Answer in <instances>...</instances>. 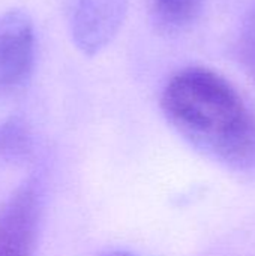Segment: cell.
Returning a JSON list of instances; mask_svg holds the SVG:
<instances>
[{
    "label": "cell",
    "mask_w": 255,
    "mask_h": 256,
    "mask_svg": "<svg viewBox=\"0 0 255 256\" xmlns=\"http://www.w3.org/2000/svg\"><path fill=\"white\" fill-rule=\"evenodd\" d=\"M161 106L170 124L197 150L234 171L255 168V114L237 88L203 66L176 72Z\"/></svg>",
    "instance_id": "cell-1"
},
{
    "label": "cell",
    "mask_w": 255,
    "mask_h": 256,
    "mask_svg": "<svg viewBox=\"0 0 255 256\" xmlns=\"http://www.w3.org/2000/svg\"><path fill=\"white\" fill-rule=\"evenodd\" d=\"M35 62V32L23 10L0 14V98L8 96L29 80Z\"/></svg>",
    "instance_id": "cell-2"
},
{
    "label": "cell",
    "mask_w": 255,
    "mask_h": 256,
    "mask_svg": "<svg viewBox=\"0 0 255 256\" xmlns=\"http://www.w3.org/2000/svg\"><path fill=\"white\" fill-rule=\"evenodd\" d=\"M128 0H78L71 33L77 48L86 56L102 51L123 26Z\"/></svg>",
    "instance_id": "cell-3"
},
{
    "label": "cell",
    "mask_w": 255,
    "mask_h": 256,
    "mask_svg": "<svg viewBox=\"0 0 255 256\" xmlns=\"http://www.w3.org/2000/svg\"><path fill=\"white\" fill-rule=\"evenodd\" d=\"M41 220V201L33 186L20 188L0 208V256H30Z\"/></svg>",
    "instance_id": "cell-4"
},
{
    "label": "cell",
    "mask_w": 255,
    "mask_h": 256,
    "mask_svg": "<svg viewBox=\"0 0 255 256\" xmlns=\"http://www.w3.org/2000/svg\"><path fill=\"white\" fill-rule=\"evenodd\" d=\"M203 0H153L158 22L170 32L188 27L198 15Z\"/></svg>",
    "instance_id": "cell-5"
},
{
    "label": "cell",
    "mask_w": 255,
    "mask_h": 256,
    "mask_svg": "<svg viewBox=\"0 0 255 256\" xmlns=\"http://www.w3.org/2000/svg\"><path fill=\"white\" fill-rule=\"evenodd\" d=\"M32 148V136L24 122L9 118L0 123V156L8 159H20L29 154Z\"/></svg>",
    "instance_id": "cell-6"
}]
</instances>
